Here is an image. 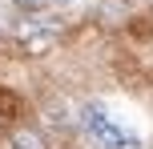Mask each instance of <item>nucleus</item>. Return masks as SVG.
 <instances>
[{
  "mask_svg": "<svg viewBox=\"0 0 153 149\" xmlns=\"http://www.w3.org/2000/svg\"><path fill=\"white\" fill-rule=\"evenodd\" d=\"M0 133H4V113H0Z\"/></svg>",
  "mask_w": 153,
  "mask_h": 149,
  "instance_id": "obj_5",
  "label": "nucleus"
},
{
  "mask_svg": "<svg viewBox=\"0 0 153 149\" xmlns=\"http://www.w3.org/2000/svg\"><path fill=\"white\" fill-rule=\"evenodd\" d=\"M12 4H16V8H20V12H24V16H28V12H32V16H36V12H45V8H48V4H53V0H12Z\"/></svg>",
  "mask_w": 153,
  "mask_h": 149,
  "instance_id": "obj_4",
  "label": "nucleus"
},
{
  "mask_svg": "<svg viewBox=\"0 0 153 149\" xmlns=\"http://www.w3.org/2000/svg\"><path fill=\"white\" fill-rule=\"evenodd\" d=\"M8 149H48L45 137L36 133V129H16L12 137H8Z\"/></svg>",
  "mask_w": 153,
  "mask_h": 149,
  "instance_id": "obj_3",
  "label": "nucleus"
},
{
  "mask_svg": "<svg viewBox=\"0 0 153 149\" xmlns=\"http://www.w3.org/2000/svg\"><path fill=\"white\" fill-rule=\"evenodd\" d=\"M0 28H4V12H0Z\"/></svg>",
  "mask_w": 153,
  "mask_h": 149,
  "instance_id": "obj_7",
  "label": "nucleus"
},
{
  "mask_svg": "<svg viewBox=\"0 0 153 149\" xmlns=\"http://www.w3.org/2000/svg\"><path fill=\"white\" fill-rule=\"evenodd\" d=\"M53 4H73V0H53Z\"/></svg>",
  "mask_w": 153,
  "mask_h": 149,
  "instance_id": "obj_6",
  "label": "nucleus"
},
{
  "mask_svg": "<svg viewBox=\"0 0 153 149\" xmlns=\"http://www.w3.org/2000/svg\"><path fill=\"white\" fill-rule=\"evenodd\" d=\"M81 129L93 141V149H137V137H129L125 129H117L113 121L105 117V109H97V105H85L81 109Z\"/></svg>",
  "mask_w": 153,
  "mask_h": 149,
  "instance_id": "obj_1",
  "label": "nucleus"
},
{
  "mask_svg": "<svg viewBox=\"0 0 153 149\" xmlns=\"http://www.w3.org/2000/svg\"><path fill=\"white\" fill-rule=\"evenodd\" d=\"M56 24L53 20H24L20 24V32H16V40H20L28 53H36V48H45V44H53V36H56Z\"/></svg>",
  "mask_w": 153,
  "mask_h": 149,
  "instance_id": "obj_2",
  "label": "nucleus"
}]
</instances>
